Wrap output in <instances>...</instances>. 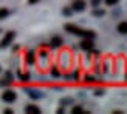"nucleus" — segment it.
Masks as SVG:
<instances>
[{"instance_id": "nucleus-32", "label": "nucleus", "mask_w": 127, "mask_h": 114, "mask_svg": "<svg viewBox=\"0 0 127 114\" xmlns=\"http://www.w3.org/2000/svg\"><path fill=\"white\" fill-rule=\"evenodd\" d=\"M0 71H2V68H0Z\"/></svg>"}, {"instance_id": "nucleus-25", "label": "nucleus", "mask_w": 127, "mask_h": 114, "mask_svg": "<svg viewBox=\"0 0 127 114\" xmlns=\"http://www.w3.org/2000/svg\"><path fill=\"white\" fill-rule=\"evenodd\" d=\"M9 79H3V80H0V86H6V85H9Z\"/></svg>"}, {"instance_id": "nucleus-8", "label": "nucleus", "mask_w": 127, "mask_h": 114, "mask_svg": "<svg viewBox=\"0 0 127 114\" xmlns=\"http://www.w3.org/2000/svg\"><path fill=\"white\" fill-rule=\"evenodd\" d=\"M25 113H28V114H40L42 110L37 105H27L25 106Z\"/></svg>"}, {"instance_id": "nucleus-29", "label": "nucleus", "mask_w": 127, "mask_h": 114, "mask_svg": "<svg viewBox=\"0 0 127 114\" xmlns=\"http://www.w3.org/2000/svg\"><path fill=\"white\" fill-rule=\"evenodd\" d=\"M37 2H40V0H28V3H30V5H36Z\"/></svg>"}, {"instance_id": "nucleus-28", "label": "nucleus", "mask_w": 127, "mask_h": 114, "mask_svg": "<svg viewBox=\"0 0 127 114\" xmlns=\"http://www.w3.org/2000/svg\"><path fill=\"white\" fill-rule=\"evenodd\" d=\"M3 113H5V114H12V113H14V111H12L11 108H6V110H5Z\"/></svg>"}, {"instance_id": "nucleus-7", "label": "nucleus", "mask_w": 127, "mask_h": 114, "mask_svg": "<svg viewBox=\"0 0 127 114\" xmlns=\"http://www.w3.org/2000/svg\"><path fill=\"white\" fill-rule=\"evenodd\" d=\"M61 66L65 68V69L70 66V54L68 53H62L61 54Z\"/></svg>"}, {"instance_id": "nucleus-14", "label": "nucleus", "mask_w": 127, "mask_h": 114, "mask_svg": "<svg viewBox=\"0 0 127 114\" xmlns=\"http://www.w3.org/2000/svg\"><path fill=\"white\" fill-rule=\"evenodd\" d=\"M71 113H73V114H88V113L84 111V108H82V106H79V105L73 106V108H71Z\"/></svg>"}, {"instance_id": "nucleus-17", "label": "nucleus", "mask_w": 127, "mask_h": 114, "mask_svg": "<svg viewBox=\"0 0 127 114\" xmlns=\"http://www.w3.org/2000/svg\"><path fill=\"white\" fill-rule=\"evenodd\" d=\"M39 59L42 60V62H47V59H48V53L45 51V49H40L39 51ZM40 62V63H42Z\"/></svg>"}, {"instance_id": "nucleus-5", "label": "nucleus", "mask_w": 127, "mask_h": 114, "mask_svg": "<svg viewBox=\"0 0 127 114\" xmlns=\"http://www.w3.org/2000/svg\"><path fill=\"white\" fill-rule=\"evenodd\" d=\"M23 62H25V65H27V66L34 65V63H36V53H34V51L25 53V56H23Z\"/></svg>"}, {"instance_id": "nucleus-22", "label": "nucleus", "mask_w": 127, "mask_h": 114, "mask_svg": "<svg viewBox=\"0 0 127 114\" xmlns=\"http://www.w3.org/2000/svg\"><path fill=\"white\" fill-rule=\"evenodd\" d=\"M104 2H105V5H109V6H115V5L119 3V0H104Z\"/></svg>"}, {"instance_id": "nucleus-23", "label": "nucleus", "mask_w": 127, "mask_h": 114, "mask_svg": "<svg viewBox=\"0 0 127 114\" xmlns=\"http://www.w3.org/2000/svg\"><path fill=\"white\" fill-rule=\"evenodd\" d=\"M70 103H71V99H70V97L61 100V105H62V106H67V105H70Z\"/></svg>"}, {"instance_id": "nucleus-9", "label": "nucleus", "mask_w": 127, "mask_h": 114, "mask_svg": "<svg viewBox=\"0 0 127 114\" xmlns=\"http://www.w3.org/2000/svg\"><path fill=\"white\" fill-rule=\"evenodd\" d=\"M62 43H64V40L61 39L59 36H54L51 40H50V46L51 48H59V46H62Z\"/></svg>"}, {"instance_id": "nucleus-24", "label": "nucleus", "mask_w": 127, "mask_h": 114, "mask_svg": "<svg viewBox=\"0 0 127 114\" xmlns=\"http://www.w3.org/2000/svg\"><path fill=\"white\" fill-rule=\"evenodd\" d=\"M101 2H102V0H90V5L93 6V8H96V6L101 5Z\"/></svg>"}, {"instance_id": "nucleus-12", "label": "nucleus", "mask_w": 127, "mask_h": 114, "mask_svg": "<svg viewBox=\"0 0 127 114\" xmlns=\"http://www.w3.org/2000/svg\"><path fill=\"white\" fill-rule=\"evenodd\" d=\"M116 29H118L119 34H127V22H121L116 26Z\"/></svg>"}, {"instance_id": "nucleus-18", "label": "nucleus", "mask_w": 127, "mask_h": 114, "mask_svg": "<svg viewBox=\"0 0 127 114\" xmlns=\"http://www.w3.org/2000/svg\"><path fill=\"white\" fill-rule=\"evenodd\" d=\"M79 77H81V69L76 68L73 71V74H71V80H79Z\"/></svg>"}, {"instance_id": "nucleus-16", "label": "nucleus", "mask_w": 127, "mask_h": 114, "mask_svg": "<svg viewBox=\"0 0 127 114\" xmlns=\"http://www.w3.org/2000/svg\"><path fill=\"white\" fill-rule=\"evenodd\" d=\"M84 82L85 83H95V82H96V77H95V76H90V74H85L84 76Z\"/></svg>"}, {"instance_id": "nucleus-26", "label": "nucleus", "mask_w": 127, "mask_h": 114, "mask_svg": "<svg viewBox=\"0 0 127 114\" xmlns=\"http://www.w3.org/2000/svg\"><path fill=\"white\" fill-rule=\"evenodd\" d=\"M104 90H102V88H101V90H96V91H95V96H104Z\"/></svg>"}, {"instance_id": "nucleus-19", "label": "nucleus", "mask_w": 127, "mask_h": 114, "mask_svg": "<svg viewBox=\"0 0 127 114\" xmlns=\"http://www.w3.org/2000/svg\"><path fill=\"white\" fill-rule=\"evenodd\" d=\"M8 16H9V9L0 8V19H5V17H8Z\"/></svg>"}, {"instance_id": "nucleus-30", "label": "nucleus", "mask_w": 127, "mask_h": 114, "mask_svg": "<svg viewBox=\"0 0 127 114\" xmlns=\"http://www.w3.org/2000/svg\"><path fill=\"white\" fill-rule=\"evenodd\" d=\"M62 113H64V108H62V106H61V108L58 110V114H62Z\"/></svg>"}, {"instance_id": "nucleus-1", "label": "nucleus", "mask_w": 127, "mask_h": 114, "mask_svg": "<svg viewBox=\"0 0 127 114\" xmlns=\"http://www.w3.org/2000/svg\"><path fill=\"white\" fill-rule=\"evenodd\" d=\"M2 100L5 103H14L16 100H17V94L16 91H12V90H6L2 93Z\"/></svg>"}, {"instance_id": "nucleus-6", "label": "nucleus", "mask_w": 127, "mask_h": 114, "mask_svg": "<svg viewBox=\"0 0 127 114\" xmlns=\"http://www.w3.org/2000/svg\"><path fill=\"white\" fill-rule=\"evenodd\" d=\"M85 6H87L85 0H73V3H71V9L81 12V11H84V9H85Z\"/></svg>"}, {"instance_id": "nucleus-27", "label": "nucleus", "mask_w": 127, "mask_h": 114, "mask_svg": "<svg viewBox=\"0 0 127 114\" xmlns=\"http://www.w3.org/2000/svg\"><path fill=\"white\" fill-rule=\"evenodd\" d=\"M104 71H105V73L109 71V60H107V62H104Z\"/></svg>"}, {"instance_id": "nucleus-10", "label": "nucleus", "mask_w": 127, "mask_h": 114, "mask_svg": "<svg viewBox=\"0 0 127 114\" xmlns=\"http://www.w3.org/2000/svg\"><path fill=\"white\" fill-rule=\"evenodd\" d=\"M25 93L28 94V96L31 97V99H37V97H43V94L42 93H39V91H34L33 88H25Z\"/></svg>"}, {"instance_id": "nucleus-20", "label": "nucleus", "mask_w": 127, "mask_h": 114, "mask_svg": "<svg viewBox=\"0 0 127 114\" xmlns=\"http://www.w3.org/2000/svg\"><path fill=\"white\" fill-rule=\"evenodd\" d=\"M71 12H73V9H71V8H68V6L62 9V14L65 16V17H70V16H71Z\"/></svg>"}, {"instance_id": "nucleus-21", "label": "nucleus", "mask_w": 127, "mask_h": 114, "mask_svg": "<svg viewBox=\"0 0 127 114\" xmlns=\"http://www.w3.org/2000/svg\"><path fill=\"white\" fill-rule=\"evenodd\" d=\"M104 14H105L104 9H95V11H93V16H96V17H102Z\"/></svg>"}, {"instance_id": "nucleus-15", "label": "nucleus", "mask_w": 127, "mask_h": 114, "mask_svg": "<svg viewBox=\"0 0 127 114\" xmlns=\"http://www.w3.org/2000/svg\"><path fill=\"white\" fill-rule=\"evenodd\" d=\"M50 74H51V77H54V79L61 77V73H59L58 66H51V68H50Z\"/></svg>"}, {"instance_id": "nucleus-3", "label": "nucleus", "mask_w": 127, "mask_h": 114, "mask_svg": "<svg viewBox=\"0 0 127 114\" xmlns=\"http://www.w3.org/2000/svg\"><path fill=\"white\" fill-rule=\"evenodd\" d=\"M64 28H65L67 33L74 34V36H79V37H82V34H84V29L79 28V26H76V25H73V23H67Z\"/></svg>"}, {"instance_id": "nucleus-11", "label": "nucleus", "mask_w": 127, "mask_h": 114, "mask_svg": "<svg viewBox=\"0 0 127 114\" xmlns=\"http://www.w3.org/2000/svg\"><path fill=\"white\" fill-rule=\"evenodd\" d=\"M17 77L20 82H30L31 80V74L30 73H17Z\"/></svg>"}, {"instance_id": "nucleus-31", "label": "nucleus", "mask_w": 127, "mask_h": 114, "mask_svg": "<svg viewBox=\"0 0 127 114\" xmlns=\"http://www.w3.org/2000/svg\"><path fill=\"white\" fill-rule=\"evenodd\" d=\"M124 80H126V82H127V73H126V76H124Z\"/></svg>"}, {"instance_id": "nucleus-13", "label": "nucleus", "mask_w": 127, "mask_h": 114, "mask_svg": "<svg viewBox=\"0 0 127 114\" xmlns=\"http://www.w3.org/2000/svg\"><path fill=\"white\" fill-rule=\"evenodd\" d=\"M84 39H96V33L95 31H88V29H84V34H82Z\"/></svg>"}, {"instance_id": "nucleus-4", "label": "nucleus", "mask_w": 127, "mask_h": 114, "mask_svg": "<svg viewBox=\"0 0 127 114\" xmlns=\"http://www.w3.org/2000/svg\"><path fill=\"white\" fill-rule=\"evenodd\" d=\"M79 48L87 51V53H90L93 49V39H84V37H82V40L79 42Z\"/></svg>"}, {"instance_id": "nucleus-2", "label": "nucleus", "mask_w": 127, "mask_h": 114, "mask_svg": "<svg viewBox=\"0 0 127 114\" xmlns=\"http://www.w3.org/2000/svg\"><path fill=\"white\" fill-rule=\"evenodd\" d=\"M14 37H16V33H14V31H8V33L3 36V39L0 40V49H3V48L8 46L9 43L12 42V39H14Z\"/></svg>"}]
</instances>
